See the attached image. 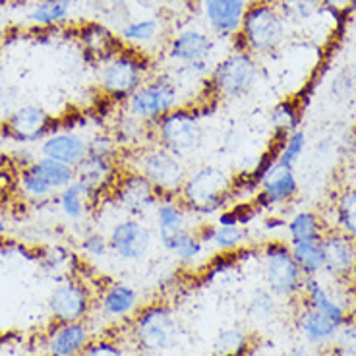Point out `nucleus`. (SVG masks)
<instances>
[{"instance_id":"a878e982","label":"nucleus","mask_w":356,"mask_h":356,"mask_svg":"<svg viewBox=\"0 0 356 356\" xmlns=\"http://www.w3.org/2000/svg\"><path fill=\"white\" fill-rule=\"evenodd\" d=\"M197 232L205 242V246H211L222 254H231V252L244 248L250 241L248 225L215 221L211 225L197 227Z\"/></svg>"},{"instance_id":"7ed1b4c3","label":"nucleus","mask_w":356,"mask_h":356,"mask_svg":"<svg viewBox=\"0 0 356 356\" xmlns=\"http://www.w3.org/2000/svg\"><path fill=\"white\" fill-rule=\"evenodd\" d=\"M286 39V18L271 0L250 2L242 19L241 31L232 41L236 49L254 56L275 53Z\"/></svg>"},{"instance_id":"0eeeda50","label":"nucleus","mask_w":356,"mask_h":356,"mask_svg":"<svg viewBox=\"0 0 356 356\" xmlns=\"http://www.w3.org/2000/svg\"><path fill=\"white\" fill-rule=\"evenodd\" d=\"M259 80V64L254 54L234 49L219 58L207 76V93L215 101H236L252 93Z\"/></svg>"},{"instance_id":"58836bf2","label":"nucleus","mask_w":356,"mask_h":356,"mask_svg":"<svg viewBox=\"0 0 356 356\" xmlns=\"http://www.w3.org/2000/svg\"><path fill=\"white\" fill-rule=\"evenodd\" d=\"M97 12L101 22L111 29H118L124 26L126 22L132 19V8L130 0H97Z\"/></svg>"},{"instance_id":"8fccbe9b","label":"nucleus","mask_w":356,"mask_h":356,"mask_svg":"<svg viewBox=\"0 0 356 356\" xmlns=\"http://www.w3.org/2000/svg\"><path fill=\"white\" fill-rule=\"evenodd\" d=\"M337 353L343 356H356V321L345 323L337 335Z\"/></svg>"},{"instance_id":"f704fd0d","label":"nucleus","mask_w":356,"mask_h":356,"mask_svg":"<svg viewBox=\"0 0 356 356\" xmlns=\"http://www.w3.org/2000/svg\"><path fill=\"white\" fill-rule=\"evenodd\" d=\"M289 248H291L294 261L300 267L304 277H318L320 273H323L325 256H323L321 241L289 242Z\"/></svg>"},{"instance_id":"4468645a","label":"nucleus","mask_w":356,"mask_h":356,"mask_svg":"<svg viewBox=\"0 0 356 356\" xmlns=\"http://www.w3.org/2000/svg\"><path fill=\"white\" fill-rule=\"evenodd\" d=\"M107 236L111 254L124 261H138L145 258L155 241L153 229L140 217H124L116 221Z\"/></svg>"},{"instance_id":"de8ad7c7","label":"nucleus","mask_w":356,"mask_h":356,"mask_svg":"<svg viewBox=\"0 0 356 356\" xmlns=\"http://www.w3.org/2000/svg\"><path fill=\"white\" fill-rule=\"evenodd\" d=\"M18 107V89L0 81V128L6 124V120Z\"/></svg>"},{"instance_id":"3c124183","label":"nucleus","mask_w":356,"mask_h":356,"mask_svg":"<svg viewBox=\"0 0 356 356\" xmlns=\"http://www.w3.org/2000/svg\"><path fill=\"white\" fill-rule=\"evenodd\" d=\"M325 8H330L331 12H345L353 6L355 0H321Z\"/></svg>"},{"instance_id":"6e6552de","label":"nucleus","mask_w":356,"mask_h":356,"mask_svg":"<svg viewBox=\"0 0 356 356\" xmlns=\"http://www.w3.org/2000/svg\"><path fill=\"white\" fill-rule=\"evenodd\" d=\"M205 138L207 132L202 113L190 105L175 108L153 126V142L182 159L202 152Z\"/></svg>"},{"instance_id":"a19ab883","label":"nucleus","mask_w":356,"mask_h":356,"mask_svg":"<svg viewBox=\"0 0 356 356\" xmlns=\"http://www.w3.org/2000/svg\"><path fill=\"white\" fill-rule=\"evenodd\" d=\"M304 149H306V132L302 128H298V130L291 132L279 142V145H277V159L289 165V167H294L304 155Z\"/></svg>"},{"instance_id":"e433bc0d","label":"nucleus","mask_w":356,"mask_h":356,"mask_svg":"<svg viewBox=\"0 0 356 356\" xmlns=\"http://www.w3.org/2000/svg\"><path fill=\"white\" fill-rule=\"evenodd\" d=\"M271 128L275 132L277 142H281L285 136L300 128V108L293 99H285L277 103L271 111Z\"/></svg>"},{"instance_id":"4c0bfd02","label":"nucleus","mask_w":356,"mask_h":356,"mask_svg":"<svg viewBox=\"0 0 356 356\" xmlns=\"http://www.w3.org/2000/svg\"><path fill=\"white\" fill-rule=\"evenodd\" d=\"M250 347L248 333L241 327L222 330L213 343V356H244Z\"/></svg>"},{"instance_id":"4be33fe9","label":"nucleus","mask_w":356,"mask_h":356,"mask_svg":"<svg viewBox=\"0 0 356 356\" xmlns=\"http://www.w3.org/2000/svg\"><path fill=\"white\" fill-rule=\"evenodd\" d=\"M78 39H80L83 54L89 60L97 64H103L124 49L120 35L115 29L105 26L103 22H88L86 26H81Z\"/></svg>"},{"instance_id":"a211bd4d","label":"nucleus","mask_w":356,"mask_h":356,"mask_svg":"<svg viewBox=\"0 0 356 356\" xmlns=\"http://www.w3.org/2000/svg\"><path fill=\"white\" fill-rule=\"evenodd\" d=\"M321 246L325 256L323 271L335 281H350L356 273V241L337 231H327Z\"/></svg>"},{"instance_id":"ddd939ff","label":"nucleus","mask_w":356,"mask_h":356,"mask_svg":"<svg viewBox=\"0 0 356 356\" xmlns=\"http://www.w3.org/2000/svg\"><path fill=\"white\" fill-rule=\"evenodd\" d=\"M95 308V294L91 286L78 277L64 279L54 286L49 296V312L54 323H72L86 321L91 310Z\"/></svg>"},{"instance_id":"a18cd8bd","label":"nucleus","mask_w":356,"mask_h":356,"mask_svg":"<svg viewBox=\"0 0 356 356\" xmlns=\"http://www.w3.org/2000/svg\"><path fill=\"white\" fill-rule=\"evenodd\" d=\"M80 248L83 256L89 259H103L111 254V246H108V236L99 231H89L81 236Z\"/></svg>"},{"instance_id":"72a5a7b5","label":"nucleus","mask_w":356,"mask_h":356,"mask_svg":"<svg viewBox=\"0 0 356 356\" xmlns=\"http://www.w3.org/2000/svg\"><path fill=\"white\" fill-rule=\"evenodd\" d=\"M72 6V0H41L31 6L27 19L39 27L64 26L70 19Z\"/></svg>"},{"instance_id":"5fc2aeb1","label":"nucleus","mask_w":356,"mask_h":356,"mask_svg":"<svg viewBox=\"0 0 356 356\" xmlns=\"http://www.w3.org/2000/svg\"><path fill=\"white\" fill-rule=\"evenodd\" d=\"M285 356H308V353H306L304 348H294L291 353H286Z\"/></svg>"},{"instance_id":"20e7f679","label":"nucleus","mask_w":356,"mask_h":356,"mask_svg":"<svg viewBox=\"0 0 356 356\" xmlns=\"http://www.w3.org/2000/svg\"><path fill=\"white\" fill-rule=\"evenodd\" d=\"M153 74L149 54L124 47L120 53L99 64V89L103 97L122 105Z\"/></svg>"},{"instance_id":"7c9ffc66","label":"nucleus","mask_w":356,"mask_h":356,"mask_svg":"<svg viewBox=\"0 0 356 356\" xmlns=\"http://www.w3.org/2000/svg\"><path fill=\"white\" fill-rule=\"evenodd\" d=\"M286 234L289 242L321 241L323 234L330 231L323 215L316 211H298L286 221Z\"/></svg>"},{"instance_id":"2eb2a0df","label":"nucleus","mask_w":356,"mask_h":356,"mask_svg":"<svg viewBox=\"0 0 356 356\" xmlns=\"http://www.w3.org/2000/svg\"><path fill=\"white\" fill-rule=\"evenodd\" d=\"M250 0H197L204 27L215 39H234L238 35Z\"/></svg>"},{"instance_id":"c03bdc74","label":"nucleus","mask_w":356,"mask_h":356,"mask_svg":"<svg viewBox=\"0 0 356 356\" xmlns=\"http://www.w3.org/2000/svg\"><path fill=\"white\" fill-rule=\"evenodd\" d=\"M80 356H132L130 345L115 337H93Z\"/></svg>"},{"instance_id":"1a4fd4ad","label":"nucleus","mask_w":356,"mask_h":356,"mask_svg":"<svg viewBox=\"0 0 356 356\" xmlns=\"http://www.w3.org/2000/svg\"><path fill=\"white\" fill-rule=\"evenodd\" d=\"M180 325L175 314L165 304H152L136 312L130 323V343L138 350L157 355L178 343Z\"/></svg>"},{"instance_id":"dca6fc26","label":"nucleus","mask_w":356,"mask_h":356,"mask_svg":"<svg viewBox=\"0 0 356 356\" xmlns=\"http://www.w3.org/2000/svg\"><path fill=\"white\" fill-rule=\"evenodd\" d=\"M53 126L54 118L43 107L19 105L0 130L4 132V136H8L12 142L27 145V143L43 142L44 138L53 132Z\"/></svg>"},{"instance_id":"b1692460","label":"nucleus","mask_w":356,"mask_h":356,"mask_svg":"<svg viewBox=\"0 0 356 356\" xmlns=\"http://www.w3.org/2000/svg\"><path fill=\"white\" fill-rule=\"evenodd\" d=\"M140 296L132 285H126L120 281L108 283L99 296H95V306L101 314L113 321L130 320L138 312Z\"/></svg>"},{"instance_id":"39448f33","label":"nucleus","mask_w":356,"mask_h":356,"mask_svg":"<svg viewBox=\"0 0 356 356\" xmlns=\"http://www.w3.org/2000/svg\"><path fill=\"white\" fill-rule=\"evenodd\" d=\"M163 51L167 60L177 66L180 76H188L192 80L207 78L215 66L217 39L205 27H180L170 33Z\"/></svg>"},{"instance_id":"f03ea898","label":"nucleus","mask_w":356,"mask_h":356,"mask_svg":"<svg viewBox=\"0 0 356 356\" xmlns=\"http://www.w3.org/2000/svg\"><path fill=\"white\" fill-rule=\"evenodd\" d=\"M120 165L124 170H134L147 178L163 197L178 196L190 172L186 161L155 142L145 143L134 152L122 153Z\"/></svg>"},{"instance_id":"4d7b16f0","label":"nucleus","mask_w":356,"mask_h":356,"mask_svg":"<svg viewBox=\"0 0 356 356\" xmlns=\"http://www.w3.org/2000/svg\"><path fill=\"white\" fill-rule=\"evenodd\" d=\"M350 283H353V286H355V289H356V273H355V275H353V279H350Z\"/></svg>"},{"instance_id":"393cba45","label":"nucleus","mask_w":356,"mask_h":356,"mask_svg":"<svg viewBox=\"0 0 356 356\" xmlns=\"http://www.w3.org/2000/svg\"><path fill=\"white\" fill-rule=\"evenodd\" d=\"M296 327L300 331V335L316 347H327L331 343H335L341 331V325L304 302L296 312Z\"/></svg>"},{"instance_id":"9d476101","label":"nucleus","mask_w":356,"mask_h":356,"mask_svg":"<svg viewBox=\"0 0 356 356\" xmlns=\"http://www.w3.org/2000/svg\"><path fill=\"white\" fill-rule=\"evenodd\" d=\"M264 279L266 286L281 298L296 300L302 293L304 279L300 267L296 266L289 244L269 241L264 244Z\"/></svg>"},{"instance_id":"9b49d317","label":"nucleus","mask_w":356,"mask_h":356,"mask_svg":"<svg viewBox=\"0 0 356 356\" xmlns=\"http://www.w3.org/2000/svg\"><path fill=\"white\" fill-rule=\"evenodd\" d=\"M161 197L163 196L147 178H143L134 170L122 169L107 200H111L116 209H120L126 217L142 219L147 213L155 211Z\"/></svg>"},{"instance_id":"423d86ee","label":"nucleus","mask_w":356,"mask_h":356,"mask_svg":"<svg viewBox=\"0 0 356 356\" xmlns=\"http://www.w3.org/2000/svg\"><path fill=\"white\" fill-rule=\"evenodd\" d=\"M182 105L184 103H182L180 83L177 78L167 72L163 74L153 72L142 88L120 105V108L128 115H132L134 118L142 120L143 124L153 128L161 118H165Z\"/></svg>"},{"instance_id":"864d4df0","label":"nucleus","mask_w":356,"mask_h":356,"mask_svg":"<svg viewBox=\"0 0 356 356\" xmlns=\"http://www.w3.org/2000/svg\"><path fill=\"white\" fill-rule=\"evenodd\" d=\"M8 232V222L4 219V215L0 213V236H4Z\"/></svg>"},{"instance_id":"c9c22d12","label":"nucleus","mask_w":356,"mask_h":356,"mask_svg":"<svg viewBox=\"0 0 356 356\" xmlns=\"http://www.w3.org/2000/svg\"><path fill=\"white\" fill-rule=\"evenodd\" d=\"M33 169L41 175V177L53 186V190L58 194L63 188L70 186L72 182L76 180V169L70 167V165H64V163H58V161L49 159V157H37L29 163Z\"/></svg>"},{"instance_id":"603ef678","label":"nucleus","mask_w":356,"mask_h":356,"mask_svg":"<svg viewBox=\"0 0 356 356\" xmlns=\"http://www.w3.org/2000/svg\"><path fill=\"white\" fill-rule=\"evenodd\" d=\"M6 192H8V184H6V180H4L2 172H0V204L4 202V197H6Z\"/></svg>"},{"instance_id":"c756f323","label":"nucleus","mask_w":356,"mask_h":356,"mask_svg":"<svg viewBox=\"0 0 356 356\" xmlns=\"http://www.w3.org/2000/svg\"><path fill=\"white\" fill-rule=\"evenodd\" d=\"M54 202L58 205V209L63 211V215L70 221H83L93 207H97L95 202L89 197L88 190L81 186L80 182H72L70 186L63 188L56 196Z\"/></svg>"},{"instance_id":"412c9836","label":"nucleus","mask_w":356,"mask_h":356,"mask_svg":"<svg viewBox=\"0 0 356 356\" xmlns=\"http://www.w3.org/2000/svg\"><path fill=\"white\" fill-rule=\"evenodd\" d=\"M88 140L80 132L72 130H58L51 132L39 145V155L58 161L70 167H80L88 157Z\"/></svg>"},{"instance_id":"bb28decb","label":"nucleus","mask_w":356,"mask_h":356,"mask_svg":"<svg viewBox=\"0 0 356 356\" xmlns=\"http://www.w3.org/2000/svg\"><path fill=\"white\" fill-rule=\"evenodd\" d=\"M153 215H155V234L159 242L167 241L186 229H192L190 225L192 213L188 211V207L180 202L178 196L161 197Z\"/></svg>"},{"instance_id":"5701e85b","label":"nucleus","mask_w":356,"mask_h":356,"mask_svg":"<svg viewBox=\"0 0 356 356\" xmlns=\"http://www.w3.org/2000/svg\"><path fill=\"white\" fill-rule=\"evenodd\" d=\"M300 300L304 304H308L310 308L316 312L323 314L325 318L333 320L337 325H345L350 321V308H348L347 298L343 296H333V294L321 285L318 277H306L304 279L302 293H300Z\"/></svg>"},{"instance_id":"f3484780","label":"nucleus","mask_w":356,"mask_h":356,"mask_svg":"<svg viewBox=\"0 0 356 356\" xmlns=\"http://www.w3.org/2000/svg\"><path fill=\"white\" fill-rule=\"evenodd\" d=\"M120 172H122L120 161L88 155L80 167H76V182H80L88 190L89 197L95 202V205H99V202L108 197Z\"/></svg>"},{"instance_id":"6ab92c4d","label":"nucleus","mask_w":356,"mask_h":356,"mask_svg":"<svg viewBox=\"0 0 356 356\" xmlns=\"http://www.w3.org/2000/svg\"><path fill=\"white\" fill-rule=\"evenodd\" d=\"M118 35L124 47L142 51L152 56V49H165L169 33H165V22L159 16L132 18L118 29Z\"/></svg>"},{"instance_id":"473e14b6","label":"nucleus","mask_w":356,"mask_h":356,"mask_svg":"<svg viewBox=\"0 0 356 356\" xmlns=\"http://www.w3.org/2000/svg\"><path fill=\"white\" fill-rule=\"evenodd\" d=\"M14 184H16L19 196L26 202H31V204H44V202H51L56 196L53 186L31 165H26L18 170Z\"/></svg>"},{"instance_id":"2f4dec72","label":"nucleus","mask_w":356,"mask_h":356,"mask_svg":"<svg viewBox=\"0 0 356 356\" xmlns=\"http://www.w3.org/2000/svg\"><path fill=\"white\" fill-rule=\"evenodd\" d=\"M161 246L167 250L170 256H175L180 264H194L204 256L207 248L197 229H186V231L178 232L175 236L161 242Z\"/></svg>"},{"instance_id":"c85d7f7f","label":"nucleus","mask_w":356,"mask_h":356,"mask_svg":"<svg viewBox=\"0 0 356 356\" xmlns=\"http://www.w3.org/2000/svg\"><path fill=\"white\" fill-rule=\"evenodd\" d=\"M111 134L115 136L122 153L134 152L138 147H143L145 143L153 142V128L124 113L122 108H118V115L115 116V124H113Z\"/></svg>"},{"instance_id":"ea45409f","label":"nucleus","mask_w":356,"mask_h":356,"mask_svg":"<svg viewBox=\"0 0 356 356\" xmlns=\"http://www.w3.org/2000/svg\"><path fill=\"white\" fill-rule=\"evenodd\" d=\"M41 261H43V267L47 271H70L72 277L74 275V271L80 267V259L78 256L72 252V250L64 248V246H58V244H54V246H47L43 250V256H41Z\"/></svg>"},{"instance_id":"49530a36","label":"nucleus","mask_w":356,"mask_h":356,"mask_svg":"<svg viewBox=\"0 0 356 356\" xmlns=\"http://www.w3.org/2000/svg\"><path fill=\"white\" fill-rule=\"evenodd\" d=\"M283 16L291 19H308L320 8V0H285L283 6H279Z\"/></svg>"},{"instance_id":"09e8293b","label":"nucleus","mask_w":356,"mask_h":356,"mask_svg":"<svg viewBox=\"0 0 356 356\" xmlns=\"http://www.w3.org/2000/svg\"><path fill=\"white\" fill-rule=\"evenodd\" d=\"M353 93H356V89L355 81H353V76H350V70L339 72L337 76L333 78V81H331V95L343 103V101H347V99L353 97Z\"/></svg>"},{"instance_id":"37998d69","label":"nucleus","mask_w":356,"mask_h":356,"mask_svg":"<svg viewBox=\"0 0 356 356\" xmlns=\"http://www.w3.org/2000/svg\"><path fill=\"white\" fill-rule=\"evenodd\" d=\"M89 152L91 157H101V159H122V149L118 147L115 136L111 132H97L93 134L88 140Z\"/></svg>"},{"instance_id":"f8f14e48","label":"nucleus","mask_w":356,"mask_h":356,"mask_svg":"<svg viewBox=\"0 0 356 356\" xmlns=\"http://www.w3.org/2000/svg\"><path fill=\"white\" fill-rule=\"evenodd\" d=\"M258 186V196L254 204L261 209H275L298 196V178L294 175V167L277 159V149L271 159L266 161L259 169Z\"/></svg>"},{"instance_id":"bf43d9fd","label":"nucleus","mask_w":356,"mask_h":356,"mask_svg":"<svg viewBox=\"0 0 356 356\" xmlns=\"http://www.w3.org/2000/svg\"><path fill=\"white\" fill-rule=\"evenodd\" d=\"M31 2H33V4H35V2H41V0H31Z\"/></svg>"},{"instance_id":"13d9d810","label":"nucleus","mask_w":356,"mask_h":356,"mask_svg":"<svg viewBox=\"0 0 356 356\" xmlns=\"http://www.w3.org/2000/svg\"><path fill=\"white\" fill-rule=\"evenodd\" d=\"M330 356H343V355H341V353H337V350H335V353H331Z\"/></svg>"},{"instance_id":"aec40b11","label":"nucleus","mask_w":356,"mask_h":356,"mask_svg":"<svg viewBox=\"0 0 356 356\" xmlns=\"http://www.w3.org/2000/svg\"><path fill=\"white\" fill-rule=\"evenodd\" d=\"M93 341V331L88 321L54 323L47 335V355L49 356H80Z\"/></svg>"},{"instance_id":"6e6d98bb","label":"nucleus","mask_w":356,"mask_h":356,"mask_svg":"<svg viewBox=\"0 0 356 356\" xmlns=\"http://www.w3.org/2000/svg\"><path fill=\"white\" fill-rule=\"evenodd\" d=\"M350 76H353V81H355V89H356V63L353 66V70H350Z\"/></svg>"},{"instance_id":"f257e3e1","label":"nucleus","mask_w":356,"mask_h":356,"mask_svg":"<svg viewBox=\"0 0 356 356\" xmlns=\"http://www.w3.org/2000/svg\"><path fill=\"white\" fill-rule=\"evenodd\" d=\"M236 180L229 170L217 165H204L188 172L180 188V202L192 215H219L234 200Z\"/></svg>"},{"instance_id":"cd10ccee","label":"nucleus","mask_w":356,"mask_h":356,"mask_svg":"<svg viewBox=\"0 0 356 356\" xmlns=\"http://www.w3.org/2000/svg\"><path fill=\"white\" fill-rule=\"evenodd\" d=\"M331 215L327 221L330 231H337L356 241V186H343L331 200Z\"/></svg>"},{"instance_id":"79ce46f5","label":"nucleus","mask_w":356,"mask_h":356,"mask_svg":"<svg viewBox=\"0 0 356 356\" xmlns=\"http://www.w3.org/2000/svg\"><path fill=\"white\" fill-rule=\"evenodd\" d=\"M277 302L275 294L271 293L269 289H258L256 293L252 294L248 302V318L254 321H266L269 318L275 316Z\"/></svg>"}]
</instances>
